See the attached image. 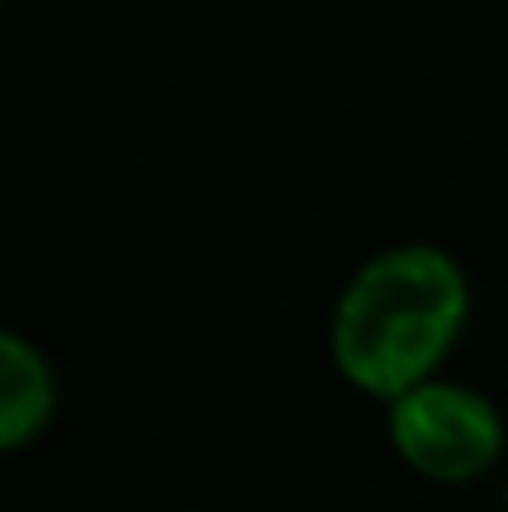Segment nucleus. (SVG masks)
<instances>
[{
    "instance_id": "f257e3e1",
    "label": "nucleus",
    "mask_w": 508,
    "mask_h": 512,
    "mask_svg": "<svg viewBox=\"0 0 508 512\" xmlns=\"http://www.w3.org/2000/svg\"><path fill=\"white\" fill-rule=\"evenodd\" d=\"M468 319V279L437 248H392L365 265L333 315V360L369 396L423 387Z\"/></svg>"
},
{
    "instance_id": "f03ea898",
    "label": "nucleus",
    "mask_w": 508,
    "mask_h": 512,
    "mask_svg": "<svg viewBox=\"0 0 508 512\" xmlns=\"http://www.w3.org/2000/svg\"><path fill=\"white\" fill-rule=\"evenodd\" d=\"M392 441L410 468L437 481L482 477L504 450V423L486 396L423 382L392 400Z\"/></svg>"
},
{
    "instance_id": "7ed1b4c3",
    "label": "nucleus",
    "mask_w": 508,
    "mask_h": 512,
    "mask_svg": "<svg viewBox=\"0 0 508 512\" xmlns=\"http://www.w3.org/2000/svg\"><path fill=\"white\" fill-rule=\"evenodd\" d=\"M54 409V382L27 342L0 333V450L32 441Z\"/></svg>"
},
{
    "instance_id": "20e7f679",
    "label": "nucleus",
    "mask_w": 508,
    "mask_h": 512,
    "mask_svg": "<svg viewBox=\"0 0 508 512\" xmlns=\"http://www.w3.org/2000/svg\"><path fill=\"white\" fill-rule=\"evenodd\" d=\"M504 499H508V495H504Z\"/></svg>"
}]
</instances>
